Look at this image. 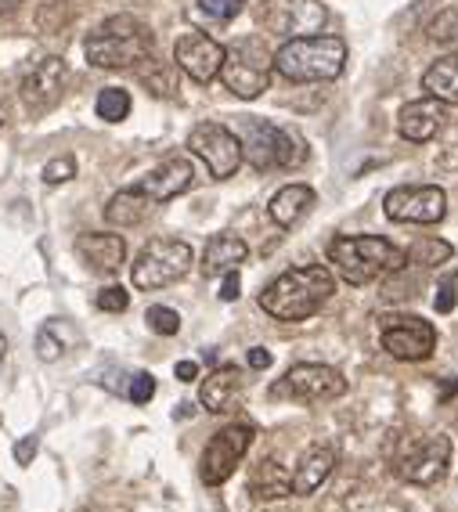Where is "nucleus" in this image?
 I'll return each mask as SVG.
<instances>
[{"instance_id": "obj_1", "label": "nucleus", "mask_w": 458, "mask_h": 512, "mask_svg": "<svg viewBox=\"0 0 458 512\" xmlns=\"http://www.w3.org/2000/svg\"><path fill=\"white\" fill-rule=\"evenodd\" d=\"M336 293V275L321 264H303L278 275L260 293V311L275 321H307Z\"/></svg>"}, {"instance_id": "obj_2", "label": "nucleus", "mask_w": 458, "mask_h": 512, "mask_svg": "<svg viewBox=\"0 0 458 512\" xmlns=\"http://www.w3.org/2000/svg\"><path fill=\"white\" fill-rule=\"evenodd\" d=\"M152 47H156V37L145 22L134 15H112L83 40V55L98 69H130L145 62Z\"/></svg>"}, {"instance_id": "obj_3", "label": "nucleus", "mask_w": 458, "mask_h": 512, "mask_svg": "<svg viewBox=\"0 0 458 512\" xmlns=\"http://www.w3.org/2000/svg\"><path fill=\"white\" fill-rule=\"evenodd\" d=\"M329 260L347 285H368L404 264V249L379 235H336L329 242Z\"/></svg>"}, {"instance_id": "obj_4", "label": "nucleus", "mask_w": 458, "mask_h": 512, "mask_svg": "<svg viewBox=\"0 0 458 512\" xmlns=\"http://www.w3.org/2000/svg\"><path fill=\"white\" fill-rule=\"evenodd\" d=\"M347 65V44L339 37H293L275 51L278 76L293 83L336 80Z\"/></svg>"}, {"instance_id": "obj_5", "label": "nucleus", "mask_w": 458, "mask_h": 512, "mask_svg": "<svg viewBox=\"0 0 458 512\" xmlns=\"http://www.w3.org/2000/svg\"><path fill=\"white\" fill-rule=\"evenodd\" d=\"M271 73H275V51H267L264 40L249 37L235 40L224 47V65H220V80L235 98H260L271 87Z\"/></svg>"}, {"instance_id": "obj_6", "label": "nucleus", "mask_w": 458, "mask_h": 512, "mask_svg": "<svg viewBox=\"0 0 458 512\" xmlns=\"http://www.w3.org/2000/svg\"><path fill=\"white\" fill-rule=\"evenodd\" d=\"M235 138L242 145V159H249L253 170L267 174V170H285L303 159L300 145H296L282 127H275L271 119L246 116L235 123Z\"/></svg>"}, {"instance_id": "obj_7", "label": "nucleus", "mask_w": 458, "mask_h": 512, "mask_svg": "<svg viewBox=\"0 0 458 512\" xmlns=\"http://www.w3.org/2000/svg\"><path fill=\"white\" fill-rule=\"evenodd\" d=\"M192 264H195V253L188 242H181V238H152L138 253L134 267H130V282L141 293H156V289L181 282L192 271Z\"/></svg>"}, {"instance_id": "obj_8", "label": "nucleus", "mask_w": 458, "mask_h": 512, "mask_svg": "<svg viewBox=\"0 0 458 512\" xmlns=\"http://www.w3.org/2000/svg\"><path fill=\"white\" fill-rule=\"evenodd\" d=\"M253 440H257V430L249 426V422H231L224 426L220 433H213L206 451L199 458V480L206 487H220L228 484L231 473L242 466V458L246 451L253 448Z\"/></svg>"}, {"instance_id": "obj_9", "label": "nucleus", "mask_w": 458, "mask_h": 512, "mask_svg": "<svg viewBox=\"0 0 458 512\" xmlns=\"http://www.w3.org/2000/svg\"><path fill=\"white\" fill-rule=\"evenodd\" d=\"M188 148H192V156L206 163L210 177H217V181L235 177V170L242 166V145L235 138V130L224 127V123H213V119L195 123L192 134H188Z\"/></svg>"}, {"instance_id": "obj_10", "label": "nucleus", "mask_w": 458, "mask_h": 512, "mask_svg": "<svg viewBox=\"0 0 458 512\" xmlns=\"http://www.w3.org/2000/svg\"><path fill=\"white\" fill-rule=\"evenodd\" d=\"M379 343L394 361H426L437 350V329L430 321H422L419 314H394V318H383V329H379Z\"/></svg>"}, {"instance_id": "obj_11", "label": "nucleus", "mask_w": 458, "mask_h": 512, "mask_svg": "<svg viewBox=\"0 0 458 512\" xmlns=\"http://www.w3.org/2000/svg\"><path fill=\"white\" fill-rule=\"evenodd\" d=\"M383 210L397 224H440L448 217V195L437 184H401L386 192Z\"/></svg>"}, {"instance_id": "obj_12", "label": "nucleus", "mask_w": 458, "mask_h": 512, "mask_svg": "<svg viewBox=\"0 0 458 512\" xmlns=\"http://www.w3.org/2000/svg\"><path fill=\"white\" fill-rule=\"evenodd\" d=\"M347 394V379L332 365H296L285 372L282 383L271 386V397H293V401H336Z\"/></svg>"}, {"instance_id": "obj_13", "label": "nucleus", "mask_w": 458, "mask_h": 512, "mask_svg": "<svg viewBox=\"0 0 458 512\" xmlns=\"http://www.w3.org/2000/svg\"><path fill=\"white\" fill-rule=\"evenodd\" d=\"M174 62L184 76H192L195 83H210L220 76V65H224V47L202 33V29H188L181 33L174 44Z\"/></svg>"}, {"instance_id": "obj_14", "label": "nucleus", "mask_w": 458, "mask_h": 512, "mask_svg": "<svg viewBox=\"0 0 458 512\" xmlns=\"http://www.w3.org/2000/svg\"><path fill=\"white\" fill-rule=\"evenodd\" d=\"M267 26L282 33V37H314L325 19H329V11L321 0H267V11H264Z\"/></svg>"}, {"instance_id": "obj_15", "label": "nucleus", "mask_w": 458, "mask_h": 512, "mask_svg": "<svg viewBox=\"0 0 458 512\" xmlns=\"http://www.w3.org/2000/svg\"><path fill=\"white\" fill-rule=\"evenodd\" d=\"M65 76H69V69H65V62L58 55H47V58H40V62L29 65L26 76H22V87H19L26 109L29 112L51 109L65 91Z\"/></svg>"}, {"instance_id": "obj_16", "label": "nucleus", "mask_w": 458, "mask_h": 512, "mask_svg": "<svg viewBox=\"0 0 458 512\" xmlns=\"http://www.w3.org/2000/svg\"><path fill=\"white\" fill-rule=\"evenodd\" d=\"M448 466H451V437L433 433V437H422V444L412 451V455L401 458L397 473H401L408 484L430 487L448 473Z\"/></svg>"}, {"instance_id": "obj_17", "label": "nucleus", "mask_w": 458, "mask_h": 512, "mask_svg": "<svg viewBox=\"0 0 458 512\" xmlns=\"http://www.w3.org/2000/svg\"><path fill=\"white\" fill-rule=\"evenodd\" d=\"M246 397V372L235 365H220L213 368L206 379H202V390H199V404L206 408L210 415H228L235 412Z\"/></svg>"}, {"instance_id": "obj_18", "label": "nucleus", "mask_w": 458, "mask_h": 512, "mask_svg": "<svg viewBox=\"0 0 458 512\" xmlns=\"http://www.w3.org/2000/svg\"><path fill=\"white\" fill-rule=\"evenodd\" d=\"M195 184V166L192 159H166V163H159L156 170H148L145 177H141L134 188H138L145 199H152L159 206V202H170L177 199V195H184L188 188Z\"/></svg>"}, {"instance_id": "obj_19", "label": "nucleus", "mask_w": 458, "mask_h": 512, "mask_svg": "<svg viewBox=\"0 0 458 512\" xmlns=\"http://www.w3.org/2000/svg\"><path fill=\"white\" fill-rule=\"evenodd\" d=\"M76 256L98 275H112L127 260V242L120 235H109V231H87L76 238Z\"/></svg>"}, {"instance_id": "obj_20", "label": "nucleus", "mask_w": 458, "mask_h": 512, "mask_svg": "<svg viewBox=\"0 0 458 512\" xmlns=\"http://www.w3.org/2000/svg\"><path fill=\"white\" fill-rule=\"evenodd\" d=\"M440 101H408L397 112V130H401L404 141H415V145H426V141L437 138L440 130Z\"/></svg>"}, {"instance_id": "obj_21", "label": "nucleus", "mask_w": 458, "mask_h": 512, "mask_svg": "<svg viewBox=\"0 0 458 512\" xmlns=\"http://www.w3.org/2000/svg\"><path fill=\"white\" fill-rule=\"evenodd\" d=\"M314 202H318V195H314L311 184H285V188H278L271 195L267 213H271V220H275L278 228H296L314 210Z\"/></svg>"}, {"instance_id": "obj_22", "label": "nucleus", "mask_w": 458, "mask_h": 512, "mask_svg": "<svg viewBox=\"0 0 458 512\" xmlns=\"http://www.w3.org/2000/svg\"><path fill=\"white\" fill-rule=\"evenodd\" d=\"M249 246L239 235H213L202 249V275L220 278L228 271H239V264H246Z\"/></svg>"}, {"instance_id": "obj_23", "label": "nucleus", "mask_w": 458, "mask_h": 512, "mask_svg": "<svg viewBox=\"0 0 458 512\" xmlns=\"http://www.w3.org/2000/svg\"><path fill=\"white\" fill-rule=\"evenodd\" d=\"M246 491L257 498V502H278V498H289L293 494V473L285 466H278L275 458H260L257 466L249 469V484Z\"/></svg>"}, {"instance_id": "obj_24", "label": "nucleus", "mask_w": 458, "mask_h": 512, "mask_svg": "<svg viewBox=\"0 0 458 512\" xmlns=\"http://www.w3.org/2000/svg\"><path fill=\"white\" fill-rule=\"evenodd\" d=\"M332 469H336V451L311 448L300 458V466H296V473H293V494H303V498L314 494L332 476Z\"/></svg>"}, {"instance_id": "obj_25", "label": "nucleus", "mask_w": 458, "mask_h": 512, "mask_svg": "<svg viewBox=\"0 0 458 512\" xmlns=\"http://www.w3.org/2000/svg\"><path fill=\"white\" fill-rule=\"evenodd\" d=\"M422 91L440 105H458V55H444L422 73Z\"/></svg>"}, {"instance_id": "obj_26", "label": "nucleus", "mask_w": 458, "mask_h": 512, "mask_svg": "<svg viewBox=\"0 0 458 512\" xmlns=\"http://www.w3.org/2000/svg\"><path fill=\"white\" fill-rule=\"evenodd\" d=\"M152 206H156V202L145 199L138 188H123V192L112 195L109 206H105V220H109L112 228H138L141 220L152 213Z\"/></svg>"}, {"instance_id": "obj_27", "label": "nucleus", "mask_w": 458, "mask_h": 512, "mask_svg": "<svg viewBox=\"0 0 458 512\" xmlns=\"http://www.w3.org/2000/svg\"><path fill=\"white\" fill-rule=\"evenodd\" d=\"M451 256H455V249H451V242H444V238H419L412 249H404V264L440 267V264H448Z\"/></svg>"}, {"instance_id": "obj_28", "label": "nucleus", "mask_w": 458, "mask_h": 512, "mask_svg": "<svg viewBox=\"0 0 458 512\" xmlns=\"http://www.w3.org/2000/svg\"><path fill=\"white\" fill-rule=\"evenodd\" d=\"M141 83H145L148 91L156 94V98H174L177 94V76H174V65H163L156 58L148 55L141 62Z\"/></svg>"}, {"instance_id": "obj_29", "label": "nucleus", "mask_w": 458, "mask_h": 512, "mask_svg": "<svg viewBox=\"0 0 458 512\" xmlns=\"http://www.w3.org/2000/svg\"><path fill=\"white\" fill-rule=\"evenodd\" d=\"M94 112H98V119H105V123H123V119L130 116V94L123 91V87H105V91L98 94V101H94Z\"/></svg>"}, {"instance_id": "obj_30", "label": "nucleus", "mask_w": 458, "mask_h": 512, "mask_svg": "<svg viewBox=\"0 0 458 512\" xmlns=\"http://www.w3.org/2000/svg\"><path fill=\"white\" fill-rule=\"evenodd\" d=\"M65 354V339L58 332V321H47L44 329L37 332V357L40 361H58Z\"/></svg>"}, {"instance_id": "obj_31", "label": "nucleus", "mask_w": 458, "mask_h": 512, "mask_svg": "<svg viewBox=\"0 0 458 512\" xmlns=\"http://www.w3.org/2000/svg\"><path fill=\"white\" fill-rule=\"evenodd\" d=\"M145 321H148V329L152 332H159V336H177L181 332V314L174 311V307H148V314H145Z\"/></svg>"}, {"instance_id": "obj_32", "label": "nucleus", "mask_w": 458, "mask_h": 512, "mask_svg": "<svg viewBox=\"0 0 458 512\" xmlns=\"http://www.w3.org/2000/svg\"><path fill=\"white\" fill-rule=\"evenodd\" d=\"M44 184H65V181H73L76 177V159L73 156H55V159H47L44 166Z\"/></svg>"}, {"instance_id": "obj_33", "label": "nucleus", "mask_w": 458, "mask_h": 512, "mask_svg": "<svg viewBox=\"0 0 458 512\" xmlns=\"http://www.w3.org/2000/svg\"><path fill=\"white\" fill-rule=\"evenodd\" d=\"M94 303H98V311H105V314H123L130 307V293L123 285H109V289H101Z\"/></svg>"}, {"instance_id": "obj_34", "label": "nucleus", "mask_w": 458, "mask_h": 512, "mask_svg": "<svg viewBox=\"0 0 458 512\" xmlns=\"http://www.w3.org/2000/svg\"><path fill=\"white\" fill-rule=\"evenodd\" d=\"M127 397L134 404H148L152 397H156V379L148 372H138V375H130V386H127Z\"/></svg>"}, {"instance_id": "obj_35", "label": "nucleus", "mask_w": 458, "mask_h": 512, "mask_svg": "<svg viewBox=\"0 0 458 512\" xmlns=\"http://www.w3.org/2000/svg\"><path fill=\"white\" fill-rule=\"evenodd\" d=\"M210 19H235L242 8H246V0H195Z\"/></svg>"}, {"instance_id": "obj_36", "label": "nucleus", "mask_w": 458, "mask_h": 512, "mask_svg": "<svg viewBox=\"0 0 458 512\" xmlns=\"http://www.w3.org/2000/svg\"><path fill=\"white\" fill-rule=\"evenodd\" d=\"M430 37L433 40H440V44H448V40H455L458 37V11L451 15V11H444L437 22L430 26Z\"/></svg>"}, {"instance_id": "obj_37", "label": "nucleus", "mask_w": 458, "mask_h": 512, "mask_svg": "<svg viewBox=\"0 0 458 512\" xmlns=\"http://www.w3.org/2000/svg\"><path fill=\"white\" fill-rule=\"evenodd\" d=\"M239 289H242L239 271H228V275H224V282H220V300L235 303V300H239Z\"/></svg>"}, {"instance_id": "obj_38", "label": "nucleus", "mask_w": 458, "mask_h": 512, "mask_svg": "<svg viewBox=\"0 0 458 512\" xmlns=\"http://www.w3.org/2000/svg\"><path fill=\"white\" fill-rule=\"evenodd\" d=\"M37 458V437H22L19 444H15V462L19 466H29Z\"/></svg>"}, {"instance_id": "obj_39", "label": "nucleus", "mask_w": 458, "mask_h": 512, "mask_svg": "<svg viewBox=\"0 0 458 512\" xmlns=\"http://www.w3.org/2000/svg\"><path fill=\"white\" fill-rule=\"evenodd\" d=\"M455 303H458V296H455V285H440V293H437V311L440 314H451L455 311Z\"/></svg>"}, {"instance_id": "obj_40", "label": "nucleus", "mask_w": 458, "mask_h": 512, "mask_svg": "<svg viewBox=\"0 0 458 512\" xmlns=\"http://www.w3.org/2000/svg\"><path fill=\"white\" fill-rule=\"evenodd\" d=\"M246 361H249V368H257V372H264V368H271V354H267L264 347H253V350H249Z\"/></svg>"}, {"instance_id": "obj_41", "label": "nucleus", "mask_w": 458, "mask_h": 512, "mask_svg": "<svg viewBox=\"0 0 458 512\" xmlns=\"http://www.w3.org/2000/svg\"><path fill=\"white\" fill-rule=\"evenodd\" d=\"M174 375L181 383H192V379H199V365H195V361H177Z\"/></svg>"}, {"instance_id": "obj_42", "label": "nucleus", "mask_w": 458, "mask_h": 512, "mask_svg": "<svg viewBox=\"0 0 458 512\" xmlns=\"http://www.w3.org/2000/svg\"><path fill=\"white\" fill-rule=\"evenodd\" d=\"M19 4H22V0H0V15H8V11H15Z\"/></svg>"}, {"instance_id": "obj_43", "label": "nucleus", "mask_w": 458, "mask_h": 512, "mask_svg": "<svg viewBox=\"0 0 458 512\" xmlns=\"http://www.w3.org/2000/svg\"><path fill=\"white\" fill-rule=\"evenodd\" d=\"M4 354H8V339L0 336V357H4Z\"/></svg>"}]
</instances>
